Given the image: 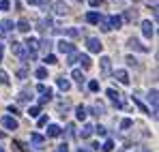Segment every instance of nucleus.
I'll use <instances>...</instances> for the list:
<instances>
[{"instance_id":"nucleus-1","label":"nucleus","mask_w":159,"mask_h":152,"mask_svg":"<svg viewBox=\"0 0 159 152\" xmlns=\"http://www.w3.org/2000/svg\"><path fill=\"white\" fill-rule=\"evenodd\" d=\"M86 47H88V51H93V54H99V51L103 50V43H101L99 39H95V37H90V39L86 41Z\"/></svg>"},{"instance_id":"nucleus-2","label":"nucleus","mask_w":159,"mask_h":152,"mask_svg":"<svg viewBox=\"0 0 159 152\" xmlns=\"http://www.w3.org/2000/svg\"><path fill=\"white\" fill-rule=\"evenodd\" d=\"M0 122H2V127L7 128V131H15V128L20 127V122H17L13 116H2V120H0Z\"/></svg>"},{"instance_id":"nucleus-3","label":"nucleus","mask_w":159,"mask_h":152,"mask_svg":"<svg viewBox=\"0 0 159 152\" xmlns=\"http://www.w3.org/2000/svg\"><path fill=\"white\" fill-rule=\"evenodd\" d=\"M99 67H101V75L107 77V75H110V71H112V60H110L107 56H103V58L99 60Z\"/></svg>"},{"instance_id":"nucleus-4","label":"nucleus","mask_w":159,"mask_h":152,"mask_svg":"<svg viewBox=\"0 0 159 152\" xmlns=\"http://www.w3.org/2000/svg\"><path fill=\"white\" fill-rule=\"evenodd\" d=\"M58 51L60 54H73L75 51V47H73V43H69V41H58Z\"/></svg>"},{"instance_id":"nucleus-5","label":"nucleus","mask_w":159,"mask_h":152,"mask_svg":"<svg viewBox=\"0 0 159 152\" xmlns=\"http://www.w3.org/2000/svg\"><path fill=\"white\" fill-rule=\"evenodd\" d=\"M11 51L17 56V58H22V60H26V51H24V47H22V43H17V41H13L11 43Z\"/></svg>"},{"instance_id":"nucleus-6","label":"nucleus","mask_w":159,"mask_h":152,"mask_svg":"<svg viewBox=\"0 0 159 152\" xmlns=\"http://www.w3.org/2000/svg\"><path fill=\"white\" fill-rule=\"evenodd\" d=\"M142 34H144V37H153V34H155V24H151L148 20H144V22H142Z\"/></svg>"},{"instance_id":"nucleus-7","label":"nucleus","mask_w":159,"mask_h":152,"mask_svg":"<svg viewBox=\"0 0 159 152\" xmlns=\"http://www.w3.org/2000/svg\"><path fill=\"white\" fill-rule=\"evenodd\" d=\"M13 28H15L13 20H2V22H0V37H2V34H7V32H11Z\"/></svg>"},{"instance_id":"nucleus-8","label":"nucleus","mask_w":159,"mask_h":152,"mask_svg":"<svg viewBox=\"0 0 159 152\" xmlns=\"http://www.w3.org/2000/svg\"><path fill=\"white\" fill-rule=\"evenodd\" d=\"M54 13H58V15H67L69 13V7L65 4V2H54Z\"/></svg>"},{"instance_id":"nucleus-9","label":"nucleus","mask_w":159,"mask_h":152,"mask_svg":"<svg viewBox=\"0 0 159 152\" xmlns=\"http://www.w3.org/2000/svg\"><path fill=\"white\" fill-rule=\"evenodd\" d=\"M129 47H131V50H135V51H148V47H146V45H142V43H140V41H138V39H129Z\"/></svg>"},{"instance_id":"nucleus-10","label":"nucleus","mask_w":159,"mask_h":152,"mask_svg":"<svg viewBox=\"0 0 159 152\" xmlns=\"http://www.w3.org/2000/svg\"><path fill=\"white\" fill-rule=\"evenodd\" d=\"M30 141H32V146L41 148V146H43V141H45V137H43L41 133H32V135H30Z\"/></svg>"},{"instance_id":"nucleus-11","label":"nucleus","mask_w":159,"mask_h":152,"mask_svg":"<svg viewBox=\"0 0 159 152\" xmlns=\"http://www.w3.org/2000/svg\"><path fill=\"white\" fill-rule=\"evenodd\" d=\"M148 101L153 103V116H157V88H153L148 92Z\"/></svg>"},{"instance_id":"nucleus-12","label":"nucleus","mask_w":159,"mask_h":152,"mask_svg":"<svg viewBox=\"0 0 159 152\" xmlns=\"http://www.w3.org/2000/svg\"><path fill=\"white\" fill-rule=\"evenodd\" d=\"M93 133H95V127H93V124H84V127H82V131H80L82 139H88Z\"/></svg>"},{"instance_id":"nucleus-13","label":"nucleus","mask_w":159,"mask_h":152,"mask_svg":"<svg viewBox=\"0 0 159 152\" xmlns=\"http://www.w3.org/2000/svg\"><path fill=\"white\" fill-rule=\"evenodd\" d=\"M99 20H101V15H99L97 11H88V13H86V22H88V24H99Z\"/></svg>"},{"instance_id":"nucleus-14","label":"nucleus","mask_w":159,"mask_h":152,"mask_svg":"<svg viewBox=\"0 0 159 152\" xmlns=\"http://www.w3.org/2000/svg\"><path fill=\"white\" fill-rule=\"evenodd\" d=\"M58 88H60V90H65V92H69V90H71V81H69L65 75L58 77Z\"/></svg>"},{"instance_id":"nucleus-15","label":"nucleus","mask_w":159,"mask_h":152,"mask_svg":"<svg viewBox=\"0 0 159 152\" xmlns=\"http://www.w3.org/2000/svg\"><path fill=\"white\" fill-rule=\"evenodd\" d=\"M114 77H116L120 84H129V75H127V71H123V69H118V71L114 73Z\"/></svg>"},{"instance_id":"nucleus-16","label":"nucleus","mask_w":159,"mask_h":152,"mask_svg":"<svg viewBox=\"0 0 159 152\" xmlns=\"http://www.w3.org/2000/svg\"><path fill=\"white\" fill-rule=\"evenodd\" d=\"M24 45L28 47V51H37V47H39V41H37L34 37H28V39H26V43H24Z\"/></svg>"},{"instance_id":"nucleus-17","label":"nucleus","mask_w":159,"mask_h":152,"mask_svg":"<svg viewBox=\"0 0 159 152\" xmlns=\"http://www.w3.org/2000/svg\"><path fill=\"white\" fill-rule=\"evenodd\" d=\"M78 62L82 64V67H84V69H88V67L93 64V62H90V56H88V54H80V56H78Z\"/></svg>"},{"instance_id":"nucleus-18","label":"nucleus","mask_w":159,"mask_h":152,"mask_svg":"<svg viewBox=\"0 0 159 152\" xmlns=\"http://www.w3.org/2000/svg\"><path fill=\"white\" fill-rule=\"evenodd\" d=\"M107 97H110V99H112V101L116 103V107H123V103H120V99H118V97H120V94H118V92H116V90H114V88H110V90H107Z\"/></svg>"},{"instance_id":"nucleus-19","label":"nucleus","mask_w":159,"mask_h":152,"mask_svg":"<svg viewBox=\"0 0 159 152\" xmlns=\"http://www.w3.org/2000/svg\"><path fill=\"white\" fill-rule=\"evenodd\" d=\"M30 99H32V92H30V90H22V92L17 94V101L20 103H30Z\"/></svg>"},{"instance_id":"nucleus-20","label":"nucleus","mask_w":159,"mask_h":152,"mask_svg":"<svg viewBox=\"0 0 159 152\" xmlns=\"http://www.w3.org/2000/svg\"><path fill=\"white\" fill-rule=\"evenodd\" d=\"M86 116H88V109H86L84 105L75 107V118H78V120H86Z\"/></svg>"},{"instance_id":"nucleus-21","label":"nucleus","mask_w":159,"mask_h":152,"mask_svg":"<svg viewBox=\"0 0 159 152\" xmlns=\"http://www.w3.org/2000/svg\"><path fill=\"white\" fill-rule=\"evenodd\" d=\"M17 30H20V32H28V30H30V22H28L26 17H22V20L17 22Z\"/></svg>"},{"instance_id":"nucleus-22","label":"nucleus","mask_w":159,"mask_h":152,"mask_svg":"<svg viewBox=\"0 0 159 152\" xmlns=\"http://www.w3.org/2000/svg\"><path fill=\"white\" fill-rule=\"evenodd\" d=\"M71 77H73L78 84H84V81H86V77H84V73H82L80 69H73V71H71Z\"/></svg>"},{"instance_id":"nucleus-23","label":"nucleus","mask_w":159,"mask_h":152,"mask_svg":"<svg viewBox=\"0 0 159 152\" xmlns=\"http://www.w3.org/2000/svg\"><path fill=\"white\" fill-rule=\"evenodd\" d=\"M133 20H138V13L129 9V11H125V15H123V22H133Z\"/></svg>"},{"instance_id":"nucleus-24","label":"nucleus","mask_w":159,"mask_h":152,"mask_svg":"<svg viewBox=\"0 0 159 152\" xmlns=\"http://www.w3.org/2000/svg\"><path fill=\"white\" fill-rule=\"evenodd\" d=\"M110 26H112V28H120V26H123V17H120V15H112V17H110Z\"/></svg>"},{"instance_id":"nucleus-25","label":"nucleus","mask_w":159,"mask_h":152,"mask_svg":"<svg viewBox=\"0 0 159 152\" xmlns=\"http://www.w3.org/2000/svg\"><path fill=\"white\" fill-rule=\"evenodd\" d=\"M58 135H60V127L50 124V127H48V137H58Z\"/></svg>"},{"instance_id":"nucleus-26","label":"nucleus","mask_w":159,"mask_h":152,"mask_svg":"<svg viewBox=\"0 0 159 152\" xmlns=\"http://www.w3.org/2000/svg\"><path fill=\"white\" fill-rule=\"evenodd\" d=\"M99 24H101V30H103V32H110V30H112V26H110V17H101Z\"/></svg>"},{"instance_id":"nucleus-27","label":"nucleus","mask_w":159,"mask_h":152,"mask_svg":"<svg viewBox=\"0 0 159 152\" xmlns=\"http://www.w3.org/2000/svg\"><path fill=\"white\" fill-rule=\"evenodd\" d=\"M39 114H41V107H39V105H32V107H28V116H30V118H37Z\"/></svg>"},{"instance_id":"nucleus-28","label":"nucleus","mask_w":159,"mask_h":152,"mask_svg":"<svg viewBox=\"0 0 159 152\" xmlns=\"http://www.w3.org/2000/svg\"><path fill=\"white\" fill-rule=\"evenodd\" d=\"M52 97H54V92H52V90H48V92L41 97V101H39V107H41V105H45V103H50V101H52Z\"/></svg>"},{"instance_id":"nucleus-29","label":"nucleus","mask_w":159,"mask_h":152,"mask_svg":"<svg viewBox=\"0 0 159 152\" xmlns=\"http://www.w3.org/2000/svg\"><path fill=\"white\" fill-rule=\"evenodd\" d=\"M65 34H67V37H71V39H78V37H80V30H78V28H67V30H65Z\"/></svg>"},{"instance_id":"nucleus-30","label":"nucleus","mask_w":159,"mask_h":152,"mask_svg":"<svg viewBox=\"0 0 159 152\" xmlns=\"http://www.w3.org/2000/svg\"><path fill=\"white\" fill-rule=\"evenodd\" d=\"M34 75L39 77V79H45V77H48V69H45V67H39V69L34 71Z\"/></svg>"},{"instance_id":"nucleus-31","label":"nucleus","mask_w":159,"mask_h":152,"mask_svg":"<svg viewBox=\"0 0 159 152\" xmlns=\"http://www.w3.org/2000/svg\"><path fill=\"white\" fill-rule=\"evenodd\" d=\"M90 111H93L95 116H101V114L106 111V107H103V105H93V107H90Z\"/></svg>"},{"instance_id":"nucleus-32","label":"nucleus","mask_w":159,"mask_h":152,"mask_svg":"<svg viewBox=\"0 0 159 152\" xmlns=\"http://www.w3.org/2000/svg\"><path fill=\"white\" fill-rule=\"evenodd\" d=\"M88 90H90V92H97V90H99V81H97V79H90V81H88Z\"/></svg>"},{"instance_id":"nucleus-33","label":"nucleus","mask_w":159,"mask_h":152,"mask_svg":"<svg viewBox=\"0 0 159 152\" xmlns=\"http://www.w3.org/2000/svg\"><path fill=\"white\" fill-rule=\"evenodd\" d=\"M131 127H133L131 118H125V120H120V128H123V131H127V128H131Z\"/></svg>"},{"instance_id":"nucleus-34","label":"nucleus","mask_w":159,"mask_h":152,"mask_svg":"<svg viewBox=\"0 0 159 152\" xmlns=\"http://www.w3.org/2000/svg\"><path fill=\"white\" fill-rule=\"evenodd\" d=\"M133 103H135V105H138V107H140V109H142L144 114H151V111H148V107H146L144 103H142V101H138V97H133Z\"/></svg>"},{"instance_id":"nucleus-35","label":"nucleus","mask_w":159,"mask_h":152,"mask_svg":"<svg viewBox=\"0 0 159 152\" xmlns=\"http://www.w3.org/2000/svg\"><path fill=\"white\" fill-rule=\"evenodd\" d=\"M39 26H41V30H50L52 28V20H41Z\"/></svg>"},{"instance_id":"nucleus-36","label":"nucleus","mask_w":159,"mask_h":152,"mask_svg":"<svg viewBox=\"0 0 159 152\" xmlns=\"http://www.w3.org/2000/svg\"><path fill=\"white\" fill-rule=\"evenodd\" d=\"M112 148H114V141H112V139H107L106 144L101 146V150H103V152H112Z\"/></svg>"},{"instance_id":"nucleus-37","label":"nucleus","mask_w":159,"mask_h":152,"mask_svg":"<svg viewBox=\"0 0 159 152\" xmlns=\"http://www.w3.org/2000/svg\"><path fill=\"white\" fill-rule=\"evenodd\" d=\"M7 84H9V75L0 69V86H7Z\"/></svg>"},{"instance_id":"nucleus-38","label":"nucleus","mask_w":159,"mask_h":152,"mask_svg":"<svg viewBox=\"0 0 159 152\" xmlns=\"http://www.w3.org/2000/svg\"><path fill=\"white\" fill-rule=\"evenodd\" d=\"M58 60H56V56L54 54H45V64H56Z\"/></svg>"},{"instance_id":"nucleus-39","label":"nucleus","mask_w":159,"mask_h":152,"mask_svg":"<svg viewBox=\"0 0 159 152\" xmlns=\"http://www.w3.org/2000/svg\"><path fill=\"white\" fill-rule=\"evenodd\" d=\"M11 9V0H0V11H9Z\"/></svg>"},{"instance_id":"nucleus-40","label":"nucleus","mask_w":159,"mask_h":152,"mask_svg":"<svg viewBox=\"0 0 159 152\" xmlns=\"http://www.w3.org/2000/svg\"><path fill=\"white\" fill-rule=\"evenodd\" d=\"M41 47H43V50H45V54H48V51L52 50V41H50V39H45V41H43V43H41Z\"/></svg>"},{"instance_id":"nucleus-41","label":"nucleus","mask_w":159,"mask_h":152,"mask_svg":"<svg viewBox=\"0 0 159 152\" xmlns=\"http://www.w3.org/2000/svg\"><path fill=\"white\" fill-rule=\"evenodd\" d=\"M73 62H78V54H75V51L69 54V58H67V64H73Z\"/></svg>"},{"instance_id":"nucleus-42","label":"nucleus","mask_w":159,"mask_h":152,"mask_svg":"<svg viewBox=\"0 0 159 152\" xmlns=\"http://www.w3.org/2000/svg\"><path fill=\"white\" fill-rule=\"evenodd\" d=\"M95 133H99L101 137H106V135H107V131H106L103 127H95Z\"/></svg>"},{"instance_id":"nucleus-43","label":"nucleus","mask_w":159,"mask_h":152,"mask_svg":"<svg viewBox=\"0 0 159 152\" xmlns=\"http://www.w3.org/2000/svg\"><path fill=\"white\" fill-rule=\"evenodd\" d=\"M48 90H50V88H48V86H43V84H39V86H37V92H41V94H45Z\"/></svg>"},{"instance_id":"nucleus-44","label":"nucleus","mask_w":159,"mask_h":152,"mask_svg":"<svg viewBox=\"0 0 159 152\" xmlns=\"http://www.w3.org/2000/svg\"><path fill=\"white\" fill-rule=\"evenodd\" d=\"M37 124H39V127H45V124H48V116H41V118L37 120Z\"/></svg>"},{"instance_id":"nucleus-45","label":"nucleus","mask_w":159,"mask_h":152,"mask_svg":"<svg viewBox=\"0 0 159 152\" xmlns=\"http://www.w3.org/2000/svg\"><path fill=\"white\" fill-rule=\"evenodd\" d=\"M54 152H69V146H67V144H60V146H58Z\"/></svg>"},{"instance_id":"nucleus-46","label":"nucleus","mask_w":159,"mask_h":152,"mask_svg":"<svg viewBox=\"0 0 159 152\" xmlns=\"http://www.w3.org/2000/svg\"><path fill=\"white\" fill-rule=\"evenodd\" d=\"M69 109V103L65 101V103H58V111H67Z\"/></svg>"},{"instance_id":"nucleus-47","label":"nucleus","mask_w":159,"mask_h":152,"mask_svg":"<svg viewBox=\"0 0 159 152\" xmlns=\"http://www.w3.org/2000/svg\"><path fill=\"white\" fill-rule=\"evenodd\" d=\"M9 114H20V109L15 105H9Z\"/></svg>"},{"instance_id":"nucleus-48","label":"nucleus","mask_w":159,"mask_h":152,"mask_svg":"<svg viewBox=\"0 0 159 152\" xmlns=\"http://www.w3.org/2000/svg\"><path fill=\"white\" fill-rule=\"evenodd\" d=\"M127 62H129V64H131V67H138V60H135V58H131V56H129V58H127Z\"/></svg>"},{"instance_id":"nucleus-49","label":"nucleus","mask_w":159,"mask_h":152,"mask_svg":"<svg viewBox=\"0 0 159 152\" xmlns=\"http://www.w3.org/2000/svg\"><path fill=\"white\" fill-rule=\"evenodd\" d=\"M17 77H20V79H26V71H24V69H20V71H17Z\"/></svg>"},{"instance_id":"nucleus-50","label":"nucleus","mask_w":159,"mask_h":152,"mask_svg":"<svg viewBox=\"0 0 159 152\" xmlns=\"http://www.w3.org/2000/svg\"><path fill=\"white\" fill-rule=\"evenodd\" d=\"M90 4H93V7H99V4H101V0H90Z\"/></svg>"},{"instance_id":"nucleus-51","label":"nucleus","mask_w":159,"mask_h":152,"mask_svg":"<svg viewBox=\"0 0 159 152\" xmlns=\"http://www.w3.org/2000/svg\"><path fill=\"white\" fill-rule=\"evenodd\" d=\"M78 152H90V150H84V148H80V150Z\"/></svg>"},{"instance_id":"nucleus-52","label":"nucleus","mask_w":159,"mask_h":152,"mask_svg":"<svg viewBox=\"0 0 159 152\" xmlns=\"http://www.w3.org/2000/svg\"><path fill=\"white\" fill-rule=\"evenodd\" d=\"M0 60H2V54H0Z\"/></svg>"},{"instance_id":"nucleus-53","label":"nucleus","mask_w":159,"mask_h":152,"mask_svg":"<svg viewBox=\"0 0 159 152\" xmlns=\"http://www.w3.org/2000/svg\"><path fill=\"white\" fill-rule=\"evenodd\" d=\"M0 152H4V150H2V148H0Z\"/></svg>"}]
</instances>
